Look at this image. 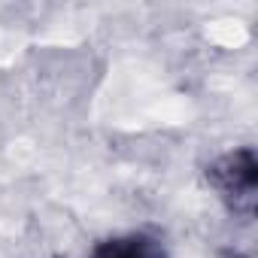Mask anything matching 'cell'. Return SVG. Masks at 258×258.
Wrapping results in <instances>:
<instances>
[{
	"label": "cell",
	"mask_w": 258,
	"mask_h": 258,
	"mask_svg": "<svg viewBox=\"0 0 258 258\" xmlns=\"http://www.w3.org/2000/svg\"><path fill=\"white\" fill-rule=\"evenodd\" d=\"M204 176L210 188L219 195V201L243 222L255 219L258 204V158L252 146H237L222 152L204 167Z\"/></svg>",
	"instance_id": "6da1fadb"
},
{
	"label": "cell",
	"mask_w": 258,
	"mask_h": 258,
	"mask_svg": "<svg viewBox=\"0 0 258 258\" xmlns=\"http://www.w3.org/2000/svg\"><path fill=\"white\" fill-rule=\"evenodd\" d=\"M88 258H170V249L158 231L137 228L97 240Z\"/></svg>",
	"instance_id": "7a4b0ae2"
}]
</instances>
